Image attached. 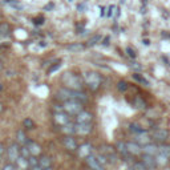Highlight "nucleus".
Masks as SVG:
<instances>
[{
    "label": "nucleus",
    "instance_id": "5",
    "mask_svg": "<svg viewBox=\"0 0 170 170\" xmlns=\"http://www.w3.org/2000/svg\"><path fill=\"white\" fill-rule=\"evenodd\" d=\"M150 137H152V140L155 141V142L162 144L169 138V132L166 129H155V130H153Z\"/></svg>",
    "mask_w": 170,
    "mask_h": 170
},
{
    "label": "nucleus",
    "instance_id": "8",
    "mask_svg": "<svg viewBox=\"0 0 170 170\" xmlns=\"http://www.w3.org/2000/svg\"><path fill=\"white\" fill-rule=\"evenodd\" d=\"M56 97L59 98L60 101H69L72 100L73 97V89H69V88H60V89L57 90V93H56Z\"/></svg>",
    "mask_w": 170,
    "mask_h": 170
},
{
    "label": "nucleus",
    "instance_id": "40",
    "mask_svg": "<svg viewBox=\"0 0 170 170\" xmlns=\"http://www.w3.org/2000/svg\"><path fill=\"white\" fill-rule=\"evenodd\" d=\"M144 44H145V45H149L150 41H149V40H144Z\"/></svg>",
    "mask_w": 170,
    "mask_h": 170
},
{
    "label": "nucleus",
    "instance_id": "11",
    "mask_svg": "<svg viewBox=\"0 0 170 170\" xmlns=\"http://www.w3.org/2000/svg\"><path fill=\"white\" fill-rule=\"evenodd\" d=\"M93 116L92 113L85 112V110H81L78 114H76V122L77 124H86V122H92Z\"/></svg>",
    "mask_w": 170,
    "mask_h": 170
},
{
    "label": "nucleus",
    "instance_id": "31",
    "mask_svg": "<svg viewBox=\"0 0 170 170\" xmlns=\"http://www.w3.org/2000/svg\"><path fill=\"white\" fill-rule=\"evenodd\" d=\"M23 125H24L25 129H33V128H35V122H33L31 118H25V120L23 121Z\"/></svg>",
    "mask_w": 170,
    "mask_h": 170
},
{
    "label": "nucleus",
    "instance_id": "26",
    "mask_svg": "<svg viewBox=\"0 0 170 170\" xmlns=\"http://www.w3.org/2000/svg\"><path fill=\"white\" fill-rule=\"evenodd\" d=\"M158 154H162V155H165V157H168L170 158V146L168 145H163V146H160L158 148Z\"/></svg>",
    "mask_w": 170,
    "mask_h": 170
},
{
    "label": "nucleus",
    "instance_id": "24",
    "mask_svg": "<svg viewBox=\"0 0 170 170\" xmlns=\"http://www.w3.org/2000/svg\"><path fill=\"white\" fill-rule=\"evenodd\" d=\"M142 152L146 153V154L154 155V154H157V152H158V146L153 145V144H148V145H145V146L142 148Z\"/></svg>",
    "mask_w": 170,
    "mask_h": 170
},
{
    "label": "nucleus",
    "instance_id": "19",
    "mask_svg": "<svg viewBox=\"0 0 170 170\" xmlns=\"http://www.w3.org/2000/svg\"><path fill=\"white\" fill-rule=\"evenodd\" d=\"M67 49L72 53H78V52H83L85 49V45L80 44V42H72V44L67 45Z\"/></svg>",
    "mask_w": 170,
    "mask_h": 170
},
{
    "label": "nucleus",
    "instance_id": "2",
    "mask_svg": "<svg viewBox=\"0 0 170 170\" xmlns=\"http://www.w3.org/2000/svg\"><path fill=\"white\" fill-rule=\"evenodd\" d=\"M84 80H85V84L92 90L98 89V86L101 85V77H100V75L96 72H86L84 76Z\"/></svg>",
    "mask_w": 170,
    "mask_h": 170
},
{
    "label": "nucleus",
    "instance_id": "43",
    "mask_svg": "<svg viewBox=\"0 0 170 170\" xmlns=\"http://www.w3.org/2000/svg\"><path fill=\"white\" fill-rule=\"evenodd\" d=\"M28 170H32V169H31V168H29V169H28Z\"/></svg>",
    "mask_w": 170,
    "mask_h": 170
},
{
    "label": "nucleus",
    "instance_id": "9",
    "mask_svg": "<svg viewBox=\"0 0 170 170\" xmlns=\"http://www.w3.org/2000/svg\"><path fill=\"white\" fill-rule=\"evenodd\" d=\"M63 145L65 146V149H68L69 152H76V150H78L77 141H76L72 136H67V137H64Z\"/></svg>",
    "mask_w": 170,
    "mask_h": 170
},
{
    "label": "nucleus",
    "instance_id": "33",
    "mask_svg": "<svg viewBox=\"0 0 170 170\" xmlns=\"http://www.w3.org/2000/svg\"><path fill=\"white\" fill-rule=\"evenodd\" d=\"M117 89L121 90V92H125V90L128 89V84L125 83V81H118L117 83Z\"/></svg>",
    "mask_w": 170,
    "mask_h": 170
},
{
    "label": "nucleus",
    "instance_id": "3",
    "mask_svg": "<svg viewBox=\"0 0 170 170\" xmlns=\"http://www.w3.org/2000/svg\"><path fill=\"white\" fill-rule=\"evenodd\" d=\"M63 109H64V112L68 113V114H78V113L83 110V103L76 101V100L64 101Z\"/></svg>",
    "mask_w": 170,
    "mask_h": 170
},
{
    "label": "nucleus",
    "instance_id": "39",
    "mask_svg": "<svg viewBox=\"0 0 170 170\" xmlns=\"http://www.w3.org/2000/svg\"><path fill=\"white\" fill-rule=\"evenodd\" d=\"M51 8H53V3H51L49 5H47V7H45V10H51Z\"/></svg>",
    "mask_w": 170,
    "mask_h": 170
},
{
    "label": "nucleus",
    "instance_id": "7",
    "mask_svg": "<svg viewBox=\"0 0 170 170\" xmlns=\"http://www.w3.org/2000/svg\"><path fill=\"white\" fill-rule=\"evenodd\" d=\"M70 114H68L67 112H64V110H60V112H55V114H53V118H55V122L59 124L60 126L65 125V124L70 122Z\"/></svg>",
    "mask_w": 170,
    "mask_h": 170
},
{
    "label": "nucleus",
    "instance_id": "4",
    "mask_svg": "<svg viewBox=\"0 0 170 170\" xmlns=\"http://www.w3.org/2000/svg\"><path fill=\"white\" fill-rule=\"evenodd\" d=\"M7 155L11 162H15V161L20 157V145H19L18 142L11 144L10 148L7 149Z\"/></svg>",
    "mask_w": 170,
    "mask_h": 170
},
{
    "label": "nucleus",
    "instance_id": "1",
    "mask_svg": "<svg viewBox=\"0 0 170 170\" xmlns=\"http://www.w3.org/2000/svg\"><path fill=\"white\" fill-rule=\"evenodd\" d=\"M63 83L65 84V86L73 90H81L84 86V83L81 80L80 76L75 75V73H64L63 76Z\"/></svg>",
    "mask_w": 170,
    "mask_h": 170
},
{
    "label": "nucleus",
    "instance_id": "34",
    "mask_svg": "<svg viewBox=\"0 0 170 170\" xmlns=\"http://www.w3.org/2000/svg\"><path fill=\"white\" fill-rule=\"evenodd\" d=\"M1 170H19V169L16 168V165L13 162H10V163H5L1 168Z\"/></svg>",
    "mask_w": 170,
    "mask_h": 170
},
{
    "label": "nucleus",
    "instance_id": "16",
    "mask_svg": "<svg viewBox=\"0 0 170 170\" xmlns=\"http://www.w3.org/2000/svg\"><path fill=\"white\" fill-rule=\"evenodd\" d=\"M27 146H28V149H29L31 155H36V157H37L41 153V146L39 145V144H36L35 141H28Z\"/></svg>",
    "mask_w": 170,
    "mask_h": 170
},
{
    "label": "nucleus",
    "instance_id": "42",
    "mask_svg": "<svg viewBox=\"0 0 170 170\" xmlns=\"http://www.w3.org/2000/svg\"><path fill=\"white\" fill-rule=\"evenodd\" d=\"M1 68H3V64H1V61H0V69H1Z\"/></svg>",
    "mask_w": 170,
    "mask_h": 170
},
{
    "label": "nucleus",
    "instance_id": "21",
    "mask_svg": "<svg viewBox=\"0 0 170 170\" xmlns=\"http://www.w3.org/2000/svg\"><path fill=\"white\" fill-rule=\"evenodd\" d=\"M39 166L40 168H52V160L48 155H41L39 158Z\"/></svg>",
    "mask_w": 170,
    "mask_h": 170
},
{
    "label": "nucleus",
    "instance_id": "20",
    "mask_svg": "<svg viewBox=\"0 0 170 170\" xmlns=\"http://www.w3.org/2000/svg\"><path fill=\"white\" fill-rule=\"evenodd\" d=\"M61 130H63L67 136H72V134H75V133H77L76 132V124H73V122H68V124H65V125H63L61 126Z\"/></svg>",
    "mask_w": 170,
    "mask_h": 170
},
{
    "label": "nucleus",
    "instance_id": "25",
    "mask_svg": "<svg viewBox=\"0 0 170 170\" xmlns=\"http://www.w3.org/2000/svg\"><path fill=\"white\" fill-rule=\"evenodd\" d=\"M133 78H134L136 81H137L138 84H142V85H146V86H148V85H150L149 84V81L146 80L145 77H144L142 75H138V73H134V75H133Z\"/></svg>",
    "mask_w": 170,
    "mask_h": 170
},
{
    "label": "nucleus",
    "instance_id": "36",
    "mask_svg": "<svg viewBox=\"0 0 170 170\" xmlns=\"http://www.w3.org/2000/svg\"><path fill=\"white\" fill-rule=\"evenodd\" d=\"M4 153H5V146H4V144L3 142H0V157H1Z\"/></svg>",
    "mask_w": 170,
    "mask_h": 170
},
{
    "label": "nucleus",
    "instance_id": "13",
    "mask_svg": "<svg viewBox=\"0 0 170 170\" xmlns=\"http://www.w3.org/2000/svg\"><path fill=\"white\" fill-rule=\"evenodd\" d=\"M126 148H128V152H129V154H141L142 153V146L138 145L137 142H126Z\"/></svg>",
    "mask_w": 170,
    "mask_h": 170
},
{
    "label": "nucleus",
    "instance_id": "14",
    "mask_svg": "<svg viewBox=\"0 0 170 170\" xmlns=\"http://www.w3.org/2000/svg\"><path fill=\"white\" fill-rule=\"evenodd\" d=\"M76 132L78 134H88L92 132V122H86V124H77L76 122Z\"/></svg>",
    "mask_w": 170,
    "mask_h": 170
},
{
    "label": "nucleus",
    "instance_id": "12",
    "mask_svg": "<svg viewBox=\"0 0 170 170\" xmlns=\"http://www.w3.org/2000/svg\"><path fill=\"white\" fill-rule=\"evenodd\" d=\"M142 162H144V165L148 168V170L150 169H154L155 166H157V161H155V157L154 155H152V154H144V157H142Z\"/></svg>",
    "mask_w": 170,
    "mask_h": 170
},
{
    "label": "nucleus",
    "instance_id": "35",
    "mask_svg": "<svg viewBox=\"0 0 170 170\" xmlns=\"http://www.w3.org/2000/svg\"><path fill=\"white\" fill-rule=\"evenodd\" d=\"M126 53H128V55H129L132 59H136V56H137V55H136V52H134V51H133L130 47L126 48Z\"/></svg>",
    "mask_w": 170,
    "mask_h": 170
},
{
    "label": "nucleus",
    "instance_id": "17",
    "mask_svg": "<svg viewBox=\"0 0 170 170\" xmlns=\"http://www.w3.org/2000/svg\"><path fill=\"white\" fill-rule=\"evenodd\" d=\"M13 163H15L16 168H18L19 170H28V169H29V162H28V158L23 157V155H20V157H19Z\"/></svg>",
    "mask_w": 170,
    "mask_h": 170
},
{
    "label": "nucleus",
    "instance_id": "37",
    "mask_svg": "<svg viewBox=\"0 0 170 170\" xmlns=\"http://www.w3.org/2000/svg\"><path fill=\"white\" fill-rule=\"evenodd\" d=\"M59 68H60V64H56V65H55V67H52V68H51V69H49V70H48V73H52V72H56V70H57V69H59Z\"/></svg>",
    "mask_w": 170,
    "mask_h": 170
},
{
    "label": "nucleus",
    "instance_id": "38",
    "mask_svg": "<svg viewBox=\"0 0 170 170\" xmlns=\"http://www.w3.org/2000/svg\"><path fill=\"white\" fill-rule=\"evenodd\" d=\"M36 24H42V23H44V19L42 18H39V19H36Z\"/></svg>",
    "mask_w": 170,
    "mask_h": 170
},
{
    "label": "nucleus",
    "instance_id": "23",
    "mask_svg": "<svg viewBox=\"0 0 170 170\" xmlns=\"http://www.w3.org/2000/svg\"><path fill=\"white\" fill-rule=\"evenodd\" d=\"M116 150L117 153H120L121 155H128L129 152H128V148H126V142H122V141H118L116 144Z\"/></svg>",
    "mask_w": 170,
    "mask_h": 170
},
{
    "label": "nucleus",
    "instance_id": "41",
    "mask_svg": "<svg viewBox=\"0 0 170 170\" xmlns=\"http://www.w3.org/2000/svg\"><path fill=\"white\" fill-rule=\"evenodd\" d=\"M1 112H3V104L0 103V113H1Z\"/></svg>",
    "mask_w": 170,
    "mask_h": 170
},
{
    "label": "nucleus",
    "instance_id": "6",
    "mask_svg": "<svg viewBox=\"0 0 170 170\" xmlns=\"http://www.w3.org/2000/svg\"><path fill=\"white\" fill-rule=\"evenodd\" d=\"M85 162L88 163V166H89L92 170H104V165L98 161V158L96 157V154H89L88 157H85Z\"/></svg>",
    "mask_w": 170,
    "mask_h": 170
},
{
    "label": "nucleus",
    "instance_id": "28",
    "mask_svg": "<svg viewBox=\"0 0 170 170\" xmlns=\"http://www.w3.org/2000/svg\"><path fill=\"white\" fill-rule=\"evenodd\" d=\"M129 130L132 133H136V134H137V133H141V132H144V129L142 128H141V125H138V124H136V122H132L129 125Z\"/></svg>",
    "mask_w": 170,
    "mask_h": 170
},
{
    "label": "nucleus",
    "instance_id": "30",
    "mask_svg": "<svg viewBox=\"0 0 170 170\" xmlns=\"http://www.w3.org/2000/svg\"><path fill=\"white\" fill-rule=\"evenodd\" d=\"M28 162H29V168H35L39 165V158L36 155H29L28 157Z\"/></svg>",
    "mask_w": 170,
    "mask_h": 170
},
{
    "label": "nucleus",
    "instance_id": "10",
    "mask_svg": "<svg viewBox=\"0 0 170 170\" xmlns=\"http://www.w3.org/2000/svg\"><path fill=\"white\" fill-rule=\"evenodd\" d=\"M150 140H152V137H150L145 130L141 132V133H137V134H136V138H134L136 142L141 146H145V145H148V144H150Z\"/></svg>",
    "mask_w": 170,
    "mask_h": 170
},
{
    "label": "nucleus",
    "instance_id": "18",
    "mask_svg": "<svg viewBox=\"0 0 170 170\" xmlns=\"http://www.w3.org/2000/svg\"><path fill=\"white\" fill-rule=\"evenodd\" d=\"M28 137H27V133H25L24 129H19L18 132H16V142L19 144V145H27L28 142Z\"/></svg>",
    "mask_w": 170,
    "mask_h": 170
},
{
    "label": "nucleus",
    "instance_id": "15",
    "mask_svg": "<svg viewBox=\"0 0 170 170\" xmlns=\"http://www.w3.org/2000/svg\"><path fill=\"white\" fill-rule=\"evenodd\" d=\"M101 153H103V155L106 158V161L116 160V152H114V149H112L110 146H103V148H101Z\"/></svg>",
    "mask_w": 170,
    "mask_h": 170
},
{
    "label": "nucleus",
    "instance_id": "29",
    "mask_svg": "<svg viewBox=\"0 0 170 170\" xmlns=\"http://www.w3.org/2000/svg\"><path fill=\"white\" fill-rule=\"evenodd\" d=\"M101 40V35H95L93 37H90L89 40H88V47H93V45H96L97 42H100Z\"/></svg>",
    "mask_w": 170,
    "mask_h": 170
},
{
    "label": "nucleus",
    "instance_id": "22",
    "mask_svg": "<svg viewBox=\"0 0 170 170\" xmlns=\"http://www.w3.org/2000/svg\"><path fill=\"white\" fill-rule=\"evenodd\" d=\"M78 153H80V155L81 157H88L89 154H92V146L89 145V144H85V145H83V146H80L78 148Z\"/></svg>",
    "mask_w": 170,
    "mask_h": 170
},
{
    "label": "nucleus",
    "instance_id": "27",
    "mask_svg": "<svg viewBox=\"0 0 170 170\" xmlns=\"http://www.w3.org/2000/svg\"><path fill=\"white\" fill-rule=\"evenodd\" d=\"M10 31H11V27H10L8 23H1V24H0V35H1V36L8 35Z\"/></svg>",
    "mask_w": 170,
    "mask_h": 170
},
{
    "label": "nucleus",
    "instance_id": "32",
    "mask_svg": "<svg viewBox=\"0 0 170 170\" xmlns=\"http://www.w3.org/2000/svg\"><path fill=\"white\" fill-rule=\"evenodd\" d=\"M133 104H134L136 108H144V106H145V103L142 101V98H141V97H136L134 103H133Z\"/></svg>",
    "mask_w": 170,
    "mask_h": 170
}]
</instances>
